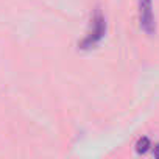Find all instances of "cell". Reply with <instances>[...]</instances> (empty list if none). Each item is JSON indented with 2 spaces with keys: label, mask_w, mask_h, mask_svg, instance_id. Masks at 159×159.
Returning a JSON list of instances; mask_svg holds the SVG:
<instances>
[{
  "label": "cell",
  "mask_w": 159,
  "mask_h": 159,
  "mask_svg": "<svg viewBox=\"0 0 159 159\" xmlns=\"http://www.w3.org/2000/svg\"><path fill=\"white\" fill-rule=\"evenodd\" d=\"M153 154H154V157H157V159H159V143L154 147V151H153Z\"/></svg>",
  "instance_id": "4"
},
{
  "label": "cell",
  "mask_w": 159,
  "mask_h": 159,
  "mask_svg": "<svg viewBox=\"0 0 159 159\" xmlns=\"http://www.w3.org/2000/svg\"><path fill=\"white\" fill-rule=\"evenodd\" d=\"M105 34H106V17L102 13V10L97 8L94 11V14L91 16L89 30H88L86 36L80 41L78 48L80 50H92L105 39Z\"/></svg>",
  "instance_id": "1"
},
{
  "label": "cell",
  "mask_w": 159,
  "mask_h": 159,
  "mask_svg": "<svg viewBox=\"0 0 159 159\" xmlns=\"http://www.w3.org/2000/svg\"><path fill=\"white\" fill-rule=\"evenodd\" d=\"M150 147H151L150 139H148V137H140V139L137 140V143H136V151H137L139 154H145V153L150 150Z\"/></svg>",
  "instance_id": "3"
},
{
  "label": "cell",
  "mask_w": 159,
  "mask_h": 159,
  "mask_svg": "<svg viewBox=\"0 0 159 159\" xmlns=\"http://www.w3.org/2000/svg\"><path fill=\"white\" fill-rule=\"evenodd\" d=\"M139 25L145 34L148 36L156 34V17L153 13V0H139Z\"/></svg>",
  "instance_id": "2"
}]
</instances>
